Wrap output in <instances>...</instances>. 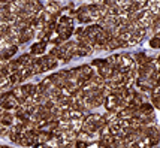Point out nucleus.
<instances>
[{"label":"nucleus","mask_w":160,"mask_h":148,"mask_svg":"<svg viewBox=\"0 0 160 148\" xmlns=\"http://www.w3.org/2000/svg\"><path fill=\"white\" fill-rule=\"evenodd\" d=\"M133 67H138V66L135 64L133 56H130V54H120V56H117L114 69H118L120 72L126 73V72H129L130 69H133Z\"/></svg>","instance_id":"2"},{"label":"nucleus","mask_w":160,"mask_h":148,"mask_svg":"<svg viewBox=\"0 0 160 148\" xmlns=\"http://www.w3.org/2000/svg\"><path fill=\"white\" fill-rule=\"evenodd\" d=\"M60 9H62V6L58 5V2H54V0H49L48 3L45 5V12H48L52 18L56 17V15H58V12H60Z\"/></svg>","instance_id":"8"},{"label":"nucleus","mask_w":160,"mask_h":148,"mask_svg":"<svg viewBox=\"0 0 160 148\" xmlns=\"http://www.w3.org/2000/svg\"><path fill=\"white\" fill-rule=\"evenodd\" d=\"M111 72H112V67L106 63V60L103 62V64H102V66H99V67H98V75L102 78V79H108V78H109V75H111Z\"/></svg>","instance_id":"12"},{"label":"nucleus","mask_w":160,"mask_h":148,"mask_svg":"<svg viewBox=\"0 0 160 148\" xmlns=\"http://www.w3.org/2000/svg\"><path fill=\"white\" fill-rule=\"evenodd\" d=\"M77 17H78V21L79 22H91L90 14H88V11H87V6H81L79 9L77 11Z\"/></svg>","instance_id":"11"},{"label":"nucleus","mask_w":160,"mask_h":148,"mask_svg":"<svg viewBox=\"0 0 160 148\" xmlns=\"http://www.w3.org/2000/svg\"><path fill=\"white\" fill-rule=\"evenodd\" d=\"M147 30L144 28H135L133 32H130V36H129V39H127V47H133V45H138L141 43V41L144 39V36H145Z\"/></svg>","instance_id":"4"},{"label":"nucleus","mask_w":160,"mask_h":148,"mask_svg":"<svg viewBox=\"0 0 160 148\" xmlns=\"http://www.w3.org/2000/svg\"><path fill=\"white\" fill-rule=\"evenodd\" d=\"M18 103H20V102H18V100L12 96V93H9V96H8V97L5 99L2 103H0V108H2V109H6V111H9V109H15V108L18 106Z\"/></svg>","instance_id":"5"},{"label":"nucleus","mask_w":160,"mask_h":148,"mask_svg":"<svg viewBox=\"0 0 160 148\" xmlns=\"http://www.w3.org/2000/svg\"><path fill=\"white\" fill-rule=\"evenodd\" d=\"M115 141V138L111 136V135H106V136H100V145L103 148L106 147H112V144Z\"/></svg>","instance_id":"17"},{"label":"nucleus","mask_w":160,"mask_h":148,"mask_svg":"<svg viewBox=\"0 0 160 148\" xmlns=\"http://www.w3.org/2000/svg\"><path fill=\"white\" fill-rule=\"evenodd\" d=\"M3 148H11V147H3Z\"/></svg>","instance_id":"21"},{"label":"nucleus","mask_w":160,"mask_h":148,"mask_svg":"<svg viewBox=\"0 0 160 148\" xmlns=\"http://www.w3.org/2000/svg\"><path fill=\"white\" fill-rule=\"evenodd\" d=\"M57 35L62 41H66L69 39L70 36L73 35V20L70 17H62L60 21H58V26H57Z\"/></svg>","instance_id":"1"},{"label":"nucleus","mask_w":160,"mask_h":148,"mask_svg":"<svg viewBox=\"0 0 160 148\" xmlns=\"http://www.w3.org/2000/svg\"><path fill=\"white\" fill-rule=\"evenodd\" d=\"M35 148H48V144H36Z\"/></svg>","instance_id":"20"},{"label":"nucleus","mask_w":160,"mask_h":148,"mask_svg":"<svg viewBox=\"0 0 160 148\" xmlns=\"http://www.w3.org/2000/svg\"><path fill=\"white\" fill-rule=\"evenodd\" d=\"M17 51H18V47H17V45H11V47H8V48L0 49V60L3 62V60L12 58V57L17 54Z\"/></svg>","instance_id":"7"},{"label":"nucleus","mask_w":160,"mask_h":148,"mask_svg":"<svg viewBox=\"0 0 160 148\" xmlns=\"http://www.w3.org/2000/svg\"><path fill=\"white\" fill-rule=\"evenodd\" d=\"M32 60H33V56L32 54H22V56L18 57V60H15L17 64H18V67L22 69V67H27L32 64Z\"/></svg>","instance_id":"13"},{"label":"nucleus","mask_w":160,"mask_h":148,"mask_svg":"<svg viewBox=\"0 0 160 148\" xmlns=\"http://www.w3.org/2000/svg\"><path fill=\"white\" fill-rule=\"evenodd\" d=\"M8 132H9V127L3 126V124L0 123V136H6Z\"/></svg>","instance_id":"19"},{"label":"nucleus","mask_w":160,"mask_h":148,"mask_svg":"<svg viewBox=\"0 0 160 148\" xmlns=\"http://www.w3.org/2000/svg\"><path fill=\"white\" fill-rule=\"evenodd\" d=\"M47 49V42L45 41H39V42H35L32 47H30V54L32 56H39V54H43Z\"/></svg>","instance_id":"9"},{"label":"nucleus","mask_w":160,"mask_h":148,"mask_svg":"<svg viewBox=\"0 0 160 148\" xmlns=\"http://www.w3.org/2000/svg\"><path fill=\"white\" fill-rule=\"evenodd\" d=\"M78 72H79V78L82 81H87L93 76V67L90 64H82L81 67H78Z\"/></svg>","instance_id":"10"},{"label":"nucleus","mask_w":160,"mask_h":148,"mask_svg":"<svg viewBox=\"0 0 160 148\" xmlns=\"http://www.w3.org/2000/svg\"><path fill=\"white\" fill-rule=\"evenodd\" d=\"M133 60L138 63V66H145V64L151 63V57H148L147 54H144V52H139V54H135V57H133Z\"/></svg>","instance_id":"14"},{"label":"nucleus","mask_w":160,"mask_h":148,"mask_svg":"<svg viewBox=\"0 0 160 148\" xmlns=\"http://www.w3.org/2000/svg\"><path fill=\"white\" fill-rule=\"evenodd\" d=\"M54 2H57V0H54Z\"/></svg>","instance_id":"22"},{"label":"nucleus","mask_w":160,"mask_h":148,"mask_svg":"<svg viewBox=\"0 0 160 148\" xmlns=\"http://www.w3.org/2000/svg\"><path fill=\"white\" fill-rule=\"evenodd\" d=\"M150 47H151V48H154V49L159 48V36H157V35H156L153 39L150 41Z\"/></svg>","instance_id":"18"},{"label":"nucleus","mask_w":160,"mask_h":148,"mask_svg":"<svg viewBox=\"0 0 160 148\" xmlns=\"http://www.w3.org/2000/svg\"><path fill=\"white\" fill-rule=\"evenodd\" d=\"M103 105L106 111H117V105H118V97L114 94H108L103 100Z\"/></svg>","instance_id":"6"},{"label":"nucleus","mask_w":160,"mask_h":148,"mask_svg":"<svg viewBox=\"0 0 160 148\" xmlns=\"http://www.w3.org/2000/svg\"><path fill=\"white\" fill-rule=\"evenodd\" d=\"M14 121H15V117L9 112H3L2 114V117H0V123H2L3 126H6V127H11L12 124H14Z\"/></svg>","instance_id":"15"},{"label":"nucleus","mask_w":160,"mask_h":148,"mask_svg":"<svg viewBox=\"0 0 160 148\" xmlns=\"http://www.w3.org/2000/svg\"><path fill=\"white\" fill-rule=\"evenodd\" d=\"M60 54H62V60L63 62H69L72 57H75V52H77V42L73 41H69V42L62 43L60 47H57Z\"/></svg>","instance_id":"3"},{"label":"nucleus","mask_w":160,"mask_h":148,"mask_svg":"<svg viewBox=\"0 0 160 148\" xmlns=\"http://www.w3.org/2000/svg\"><path fill=\"white\" fill-rule=\"evenodd\" d=\"M145 7L151 12V14L157 15L159 14V0H147Z\"/></svg>","instance_id":"16"}]
</instances>
